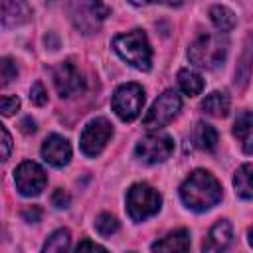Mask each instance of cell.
Instances as JSON below:
<instances>
[{"instance_id":"obj_17","label":"cell","mask_w":253,"mask_h":253,"mask_svg":"<svg viewBox=\"0 0 253 253\" xmlns=\"http://www.w3.org/2000/svg\"><path fill=\"white\" fill-rule=\"evenodd\" d=\"M235 194L243 200H253V162L241 164L233 174Z\"/></svg>"},{"instance_id":"obj_5","label":"cell","mask_w":253,"mask_h":253,"mask_svg":"<svg viewBox=\"0 0 253 253\" xmlns=\"http://www.w3.org/2000/svg\"><path fill=\"white\" fill-rule=\"evenodd\" d=\"M69 18L83 34H93L109 16V8L101 0H71L67 6Z\"/></svg>"},{"instance_id":"obj_13","label":"cell","mask_w":253,"mask_h":253,"mask_svg":"<svg viewBox=\"0 0 253 253\" xmlns=\"http://www.w3.org/2000/svg\"><path fill=\"white\" fill-rule=\"evenodd\" d=\"M233 239V229H231V223L227 219H219L211 225L206 241H204V251H223L229 247Z\"/></svg>"},{"instance_id":"obj_7","label":"cell","mask_w":253,"mask_h":253,"mask_svg":"<svg viewBox=\"0 0 253 253\" xmlns=\"http://www.w3.org/2000/svg\"><path fill=\"white\" fill-rule=\"evenodd\" d=\"M180 107H182L180 95H178L174 89H166L162 95H158V99L152 103L150 111H148L146 117L142 119L144 128L154 130V128H160V126L168 125V123L178 115Z\"/></svg>"},{"instance_id":"obj_28","label":"cell","mask_w":253,"mask_h":253,"mask_svg":"<svg viewBox=\"0 0 253 253\" xmlns=\"http://www.w3.org/2000/svg\"><path fill=\"white\" fill-rule=\"evenodd\" d=\"M10 148H12V138L6 126H2V160H8L10 156Z\"/></svg>"},{"instance_id":"obj_9","label":"cell","mask_w":253,"mask_h":253,"mask_svg":"<svg viewBox=\"0 0 253 253\" xmlns=\"http://www.w3.org/2000/svg\"><path fill=\"white\" fill-rule=\"evenodd\" d=\"M134 152L142 162L158 164V162H164L166 158H170V154L174 152V140L164 132H152L138 140Z\"/></svg>"},{"instance_id":"obj_20","label":"cell","mask_w":253,"mask_h":253,"mask_svg":"<svg viewBox=\"0 0 253 253\" xmlns=\"http://www.w3.org/2000/svg\"><path fill=\"white\" fill-rule=\"evenodd\" d=\"M178 85H180V89L188 95V97H196V95H200L202 91H204V79H202V75H198L196 71H192V69H180L178 71Z\"/></svg>"},{"instance_id":"obj_24","label":"cell","mask_w":253,"mask_h":253,"mask_svg":"<svg viewBox=\"0 0 253 253\" xmlns=\"http://www.w3.org/2000/svg\"><path fill=\"white\" fill-rule=\"evenodd\" d=\"M16 75H18V67H16V63L10 59V57H2V61H0V83H2V87H6L12 79H16Z\"/></svg>"},{"instance_id":"obj_21","label":"cell","mask_w":253,"mask_h":253,"mask_svg":"<svg viewBox=\"0 0 253 253\" xmlns=\"http://www.w3.org/2000/svg\"><path fill=\"white\" fill-rule=\"evenodd\" d=\"M210 20L213 22V26L219 30V32H231L233 28H235V24H237V20H235V14L229 10V8H225V6H211L210 8Z\"/></svg>"},{"instance_id":"obj_14","label":"cell","mask_w":253,"mask_h":253,"mask_svg":"<svg viewBox=\"0 0 253 253\" xmlns=\"http://www.w3.org/2000/svg\"><path fill=\"white\" fill-rule=\"evenodd\" d=\"M32 10L26 0H2V26L16 28L30 20Z\"/></svg>"},{"instance_id":"obj_33","label":"cell","mask_w":253,"mask_h":253,"mask_svg":"<svg viewBox=\"0 0 253 253\" xmlns=\"http://www.w3.org/2000/svg\"><path fill=\"white\" fill-rule=\"evenodd\" d=\"M247 239H249V245L253 247V227L249 229V233H247Z\"/></svg>"},{"instance_id":"obj_18","label":"cell","mask_w":253,"mask_h":253,"mask_svg":"<svg viewBox=\"0 0 253 253\" xmlns=\"http://www.w3.org/2000/svg\"><path fill=\"white\" fill-rule=\"evenodd\" d=\"M229 107H231V101H229V97H227L225 93H221V91H213V93H210V95L202 101V111H204L206 115L217 117V119L225 117V115L229 113Z\"/></svg>"},{"instance_id":"obj_23","label":"cell","mask_w":253,"mask_h":253,"mask_svg":"<svg viewBox=\"0 0 253 253\" xmlns=\"http://www.w3.org/2000/svg\"><path fill=\"white\" fill-rule=\"evenodd\" d=\"M95 229H97L101 235L109 237V235H113V233L119 231V221H117V217L111 215V213H101V215H97V219H95Z\"/></svg>"},{"instance_id":"obj_12","label":"cell","mask_w":253,"mask_h":253,"mask_svg":"<svg viewBox=\"0 0 253 253\" xmlns=\"http://www.w3.org/2000/svg\"><path fill=\"white\" fill-rule=\"evenodd\" d=\"M42 156L47 164L61 168L71 160V144L59 134H49L42 144Z\"/></svg>"},{"instance_id":"obj_32","label":"cell","mask_w":253,"mask_h":253,"mask_svg":"<svg viewBox=\"0 0 253 253\" xmlns=\"http://www.w3.org/2000/svg\"><path fill=\"white\" fill-rule=\"evenodd\" d=\"M22 130H24V132H34V130H36V123H34L32 119L22 121Z\"/></svg>"},{"instance_id":"obj_15","label":"cell","mask_w":253,"mask_h":253,"mask_svg":"<svg viewBox=\"0 0 253 253\" xmlns=\"http://www.w3.org/2000/svg\"><path fill=\"white\" fill-rule=\"evenodd\" d=\"M233 136L237 138L243 152L247 154L253 152V113L251 111H243L237 115L233 123Z\"/></svg>"},{"instance_id":"obj_25","label":"cell","mask_w":253,"mask_h":253,"mask_svg":"<svg viewBox=\"0 0 253 253\" xmlns=\"http://www.w3.org/2000/svg\"><path fill=\"white\" fill-rule=\"evenodd\" d=\"M0 109H2V115L4 117H10V115H14L20 109V99L14 97V95H4L0 99Z\"/></svg>"},{"instance_id":"obj_3","label":"cell","mask_w":253,"mask_h":253,"mask_svg":"<svg viewBox=\"0 0 253 253\" xmlns=\"http://www.w3.org/2000/svg\"><path fill=\"white\" fill-rule=\"evenodd\" d=\"M227 45L221 34H204L190 43L188 59L200 69H215L225 61Z\"/></svg>"},{"instance_id":"obj_8","label":"cell","mask_w":253,"mask_h":253,"mask_svg":"<svg viewBox=\"0 0 253 253\" xmlns=\"http://www.w3.org/2000/svg\"><path fill=\"white\" fill-rule=\"evenodd\" d=\"M111 136H113V125L105 117H97V119L89 121L79 138L83 154H87V156L101 154L103 148L107 146V142L111 140Z\"/></svg>"},{"instance_id":"obj_16","label":"cell","mask_w":253,"mask_h":253,"mask_svg":"<svg viewBox=\"0 0 253 253\" xmlns=\"http://www.w3.org/2000/svg\"><path fill=\"white\" fill-rule=\"evenodd\" d=\"M190 249V233L188 229L170 231L160 241L152 243V251H188Z\"/></svg>"},{"instance_id":"obj_19","label":"cell","mask_w":253,"mask_h":253,"mask_svg":"<svg viewBox=\"0 0 253 253\" xmlns=\"http://www.w3.org/2000/svg\"><path fill=\"white\" fill-rule=\"evenodd\" d=\"M192 138H194L196 146L202 148V150H206V152H211L217 146V130L211 125H208V123H198L194 126Z\"/></svg>"},{"instance_id":"obj_2","label":"cell","mask_w":253,"mask_h":253,"mask_svg":"<svg viewBox=\"0 0 253 253\" xmlns=\"http://www.w3.org/2000/svg\"><path fill=\"white\" fill-rule=\"evenodd\" d=\"M115 51L134 69L148 71L152 65V49L148 43V38L142 30H132L126 34H119L113 40Z\"/></svg>"},{"instance_id":"obj_27","label":"cell","mask_w":253,"mask_h":253,"mask_svg":"<svg viewBox=\"0 0 253 253\" xmlns=\"http://www.w3.org/2000/svg\"><path fill=\"white\" fill-rule=\"evenodd\" d=\"M69 202H71L69 194H67V192H63L61 188H59V190H55V192H53V196H51V204H53L55 208H59V210H61V208H67V206H69Z\"/></svg>"},{"instance_id":"obj_31","label":"cell","mask_w":253,"mask_h":253,"mask_svg":"<svg viewBox=\"0 0 253 253\" xmlns=\"http://www.w3.org/2000/svg\"><path fill=\"white\" fill-rule=\"evenodd\" d=\"M85 249H91V251H105V247L103 245H97V243H93V241H81L79 245H77V251H85Z\"/></svg>"},{"instance_id":"obj_4","label":"cell","mask_w":253,"mask_h":253,"mask_svg":"<svg viewBox=\"0 0 253 253\" xmlns=\"http://www.w3.org/2000/svg\"><path fill=\"white\" fill-rule=\"evenodd\" d=\"M162 204L160 194L148 184H134L126 192V211L132 221H144L158 213Z\"/></svg>"},{"instance_id":"obj_11","label":"cell","mask_w":253,"mask_h":253,"mask_svg":"<svg viewBox=\"0 0 253 253\" xmlns=\"http://www.w3.org/2000/svg\"><path fill=\"white\" fill-rule=\"evenodd\" d=\"M53 85L57 89V93L65 99L77 95L83 91L85 81L79 73V69L71 63V61H61L55 69H53Z\"/></svg>"},{"instance_id":"obj_26","label":"cell","mask_w":253,"mask_h":253,"mask_svg":"<svg viewBox=\"0 0 253 253\" xmlns=\"http://www.w3.org/2000/svg\"><path fill=\"white\" fill-rule=\"evenodd\" d=\"M30 101L34 105H38V107H42V105L47 103V93H45V89H43V85L40 81H36L32 85V89H30Z\"/></svg>"},{"instance_id":"obj_22","label":"cell","mask_w":253,"mask_h":253,"mask_svg":"<svg viewBox=\"0 0 253 253\" xmlns=\"http://www.w3.org/2000/svg\"><path fill=\"white\" fill-rule=\"evenodd\" d=\"M69 243H71L69 231H67V229H57V231H53V233L47 237V241L43 243V251H45V253H47V251H65V249H69Z\"/></svg>"},{"instance_id":"obj_10","label":"cell","mask_w":253,"mask_h":253,"mask_svg":"<svg viewBox=\"0 0 253 253\" xmlns=\"http://www.w3.org/2000/svg\"><path fill=\"white\" fill-rule=\"evenodd\" d=\"M14 182H16V188L22 196H28V198H34V196H40L42 190L45 188L47 184V176L43 172V168L36 162H22L16 172H14Z\"/></svg>"},{"instance_id":"obj_30","label":"cell","mask_w":253,"mask_h":253,"mask_svg":"<svg viewBox=\"0 0 253 253\" xmlns=\"http://www.w3.org/2000/svg\"><path fill=\"white\" fill-rule=\"evenodd\" d=\"M130 2L132 4H150V2H154V4H166V6H182L190 0H130Z\"/></svg>"},{"instance_id":"obj_1","label":"cell","mask_w":253,"mask_h":253,"mask_svg":"<svg viewBox=\"0 0 253 253\" xmlns=\"http://www.w3.org/2000/svg\"><path fill=\"white\" fill-rule=\"evenodd\" d=\"M221 184L208 170H194L180 186V198L186 208L194 211L211 210L221 202Z\"/></svg>"},{"instance_id":"obj_6","label":"cell","mask_w":253,"mask_h":253,"mask_svg":"<svg viewBox=\"0 0 253 253\" xmlns=\"http://www.w3.org/2000/svg\"><path fill=\"white\" fill-rule=\"evenodd\" d=\"M113 111L117 113V117L125 123L134 121L144 105V89L138 83H125L121 85L111 99Z\"/></svg>"},{"instance_id":"obj_29","label":"cell","mask_w":253,"mask_h":253,"mask_svg":"<svg viewBox=\"0 0 253 253\" xmlns=\"http://www.w3.org/2000/svg\"><path fill=\"white\" fill-rule=\"evenodd\" d=\"M22 217L26 219V221H40V217H42V210L38 208V206H32V208H26L24 211H22Z\"/></svg>"}]
</instances>
